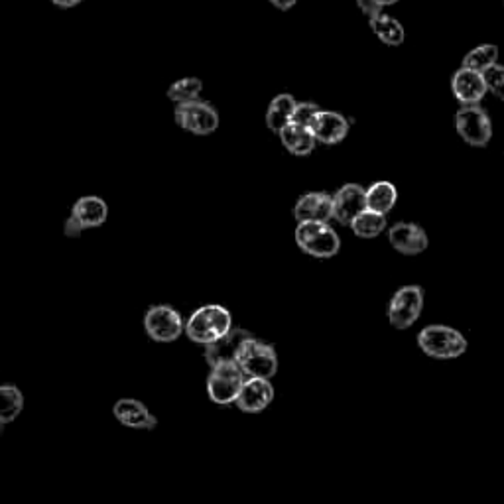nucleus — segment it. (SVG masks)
<instances>
[{"instance_id":"obj_29","label":"nucleus","mask_w":504,"mask_h":504,"mask_svg":"<svg viewBox=\"0 0 504 504\" xmlns=\"http://www.w3.org/2000/svg\"><path fill=\"white\" fill-rule=\"evenodd\" d=\"M357 4H359L361 11L365 12L369 18L378 16V14L385 12V11H382V8H378V6L375 4V0H357Z\"/></svg>"},{"instance_id":"obj_33","label":"nucleus","mask_w":504,"mask_h":504,"mask_svg":"<svg viewBox=\"0 0 504 504\" xmlns=\"http://www.w3.org/2000/svg\"><path fill=\"white\" fill-rule=\"evenodd\" d=\"M398 0H375V4L378 6V8H382V11H385L386 6H390V4H396Z\"/></svg>"},{"instance_id":"obj_13","label":"nucleus","mask_w":504,"mask_h":504,"mask_svg":"<svg viewBox=\"0 0 504 504\" xmlns=\"http://www.w3.org/2000/svg\"><path fill=\"white\" fill-rule=\"evenodd\" d=\"M274 400V386L264 378H247L237 398V408L245 414H260Z\"/></svg>"},{"instance_id":"obj_7","label":"nucleus","mask_w":504,"mask_h":504,"mask_svg":"<svg viewBox=\"0 0 504 504\" xmlns=\"http://www.w3.org/2000/svg\"><path fill=\"white\" fill-rule=\"evenodd\" d=\"M457 133L467 144L483 148L492 138V123L487 110L479 105H463L455 117Z\"/></svg>"},{"instance_id":"obj_28","label":"nucleus","mask_w":504,"mask_h":504,"mask_svg":"<svg viewBox=\"0 0 504 504\" xmlns=\"http://www.w3.org/2000/svg\"><path fill=\"white\" fill-rule=\"evenodd\" d=\"M320 110L321 109L317 107L315 102H297L296 109H294V115H292V125L310 128L312 120L315 118L317 113H320Z\"/></svg>"},{"instance_id":"obj_11","label":"nucleus","mask_w":504,"mask_h":504,"mask_svg":"<svg viewBox=\"0 0 504 504\" xmlns=\"http://www.w3.org/2000/svg\"><path fill=\"white\" fill-rule=\"evenodd\" d=\"M367 190L359 183H347L333 195V219L341 225H351L353 219L367 211Z\"/></svg>"},{"instance_id":"obj_22","label":"nucleus","mask_w":504,"mask_h":504,"mask_svg":"<svg viewBox=\"0 0 504 504\" xmlns=\"http://www.w3.org/2000/svg\"><path fill=\"white\" fill-rule=\"evenodd\" d=\"M369 24H370V30L375 32V36L382 44L400 45L404 42V36H406L404 28L396 20V18L382 12L378 16L369 18Z\"/></svg>"},{"instance_id":"obj_21","label":"nucleus","mask_w":504,"mask_h":504,"mask_svg":"<svg viewBox=\"0 0 504 504\" xmlns=\"http://www.w3.org/2000/svg\"><path fill=\"white\" fill-rule=\"evenodd\" d=\"M365 199H367V211L386 215L394 209L398 191L390 182H377L367 190Z\"/></svg>"},{"instance_id":"obj_9","label":"nucleus","mask_w":504,"mask_h":504,"mask_svg":"<svg viewBox=\"0 0 504 504\" xmlns=\"http://www.w3.org/2000/svg\"><path fill=\"white\" fill-rule=\"evenodd\" d=\"M245 380L247 377L242 375V370L235 362H232V365L213 367L207 378V394L215 404H235Z\"/></svg>"},{"instance_id":"obj_2","label":"nucleus","mask_w":504,"mask_h":504,"mask_svg":"<svg viewBox=\"0 0 504 504\" xmlns=\"http://www.w3.org/2000/svg\"><path fill=\"white\" fill-rule=\"evenodd\" d=\"M418 347L427 357L450 361L465 354L467 339L459 331L447 328V325H427L418 335Z\"/></svg>"},{"instance_id":"obj_12","label":"nucleus","mask_w":504,"mask_h":504,"mask_svg":"<svg viewBox=\"0 0 504 504\" xmlns=\"http://www.w3.org/2000/svg\"><path fill=\"white\" fill-rule=\"evenodd\" d=\"M297 223H329L333 219V195L312 191L302 195L294 207Z\"/></svg>"},{"instance_id":"obj_16","label":"nucleus","mask_w":504,"mask_h":504,"mask_svg":"<svg viewBox=\"0 0 504 504\" xmlns=\"http://www.w3.org/2000/svg\"><path fill=\"white\" fill-rule=\"evenodd\" d=\"M388 240L402 255L414 256L427 248V235L426 231L416 225V223H396L388 231Z\"/></svg>"},{"instance_id":"obj_6","label":"nucleus","mask_w":504,"mask_h":504,"mask_svg":"<svg viewBox=\"0 0 504 504\" xmlns=\"http://www.w3.org/2000/svg\"><path fill=\"white\" fill-rule=\"evenodd\" d=\"M424 310V290L419 286H404L392 296L388 321L394 329H408L419 320Z\"/></svg>"},{"instance_id":"obj_27","label":"nucleus","mask_w":504,"mask_h":504,"mask_svg":"<svg viewBox=\"0 0 504 504\" xmlns=\"http://www.w3.org/2000/svg\"><path fill=\"white\" fill-rule=\"evenodd\" d=\"M484 83H487V91H491L494 97L504 101V65H492L491 69L483 73Z\"/></svg>"},{"instance_id":"obj_5","label":"nucleus","mask_w":504,"mask_h":504,"mask_svg":"<svg viewBox=\"0 0 504 504\" xmlns=\"http://www.w3.org/2000/svg\"><path fill=\"white\" fill-rule=\"evenodd\" d=\"M174 117L177 126L188 130V133L195 136H207L219 128L217 109L201 99L183 102V105H175Z\"/></svg>"},{"instance_id":"obj_20","label":"nucleus","mask_w":504,"mask_h":504,"mask_svg":"<svg viewBox=\"0 0 504 504\" xmlns=\"http://www.w3.org/2000/svg\"><path fill=\"white\" fill-rule=\"evenodd\" d=\"M280 140H282L286 150L294 156H307L312 154L315 148V138L312 134V130L292 123L280 133Z\"/></svg>"},{"instance_id":"obj_17","label":"nucleus","mask_w":504,"mask_h":504,"mask_svg":"<svg viewBox=\"0 0 504 504\" xmlns=\"http://www.w3.org/2000/svg\"><path fill=\"white\" fill-rule=\"evenodd\" d=\"M69 217L77 221L83 231L97 229L109 217V205L99 195H83V198L73 203Z\"/></svg>"},{"instance_id":"obj_31","label":"nucleus","mask_w":504,"mask_h":504,"mask_svg":"<svg viewBox=\"0 0 504 504\" xmlns=\"http://www.w3.org/2000/svg\"><path fill=\"white\" fill-rule=\"evenodd\" d=\"M83 0H52V4L53 6H58V8H73V6H77V4H81Z\"/></svg>"},{"instance_id":"obj_26","label":"nucleus","mask_w":504,"mask_h":504,"mask_svg":"<svg viewBox=\"0 0 504 504\" xmlns=\"http://www.w3.org/2000/svg\"><path fill=\"white\" fill-rule=\"evenodd\" d=\"M203 91V81L198 77H183L177 79L175 83H172L167 87V99L175 105H183V102H191L198 101Z\"/></svg>"},{"instance_id":"obj_14","label":"nucleus","mask_w":504,"mask_h":504,"mask_svg":"<svg viewBox=\"0 0 504 504\" xmlns=\"http://www.w3.org/2000/svg\"><path fill=\"white\" fill-rule=\"evenodd\" d=\"M315 142L339 144L349 134V120L333 110H320L310 125Z\"/></svg>"},{"instance_id":"obj_1","label":"nucleus","mask_w":504,"mask_h":504,"mask_svg":"<svg viewBox=\"0 0 504 504\" xmlns=\"http://www.w3.org/2000/svg\"><path fill=\"white\" fill-rule=\"evenodd\" d=\"M232 329V315L219 304H209L203 305L199 310H195L190 320L185 321L183 333L193 343H199L203 347L221 339L223 335H227Z\"/></svg>"},{"instance_id":"obj_15","label":"nucleus","mask_w":504,"mask_h":504,"mask_svg":"<svg viewBox=\"0 0 504 504\" xmlns=\"http://www.w3.org/2000/svg\"><path fill=\"white\" fill-rule=\"evenodd\" d=\"M451 89L455 99L461 105H477L481 99L487 95V83H484L483 73L471 69H457L451 79Z\"/></svg>"},{"instance_id":"obj_10","label":"nucleus","mask_w":504,"mask_h":504,"mask_svg":"<svg viewBox=\"0 0 504 504\" xmlns=\"http://www.w3.org/2000/svg\"><path fill=\"white\" fill-rule=\"evenodd\" d=\"M252 339V335L247 329H231L227 335H223L221 339L207 345L205 347V361L209 362V367H221V365H237V357L240 349L245 347V343Z\"/></svg>"},{"instance_id":"obj_4","label":"nucleus","mask_w":504,"mask_h":504,"mask_svg":"<svg viewBox=\"0 0 504 504\" xmlns=\"http://www.w3.org/2000/svg\"><path fill=\"white\" fill-rule=\"evenodd\" d=\"M296 242L305 255L315 258H331L341 248L339 235L329 223H297Z\"/></svg>"},{"instance_id":"obj_25","label":"nucleus","mask_w":504,"mask_h":504,"mask_svg":"<svg viewBox=\"0 0 504 504\" xmlns=\"http://www.w3.org/2000/svg\"><path fill=\"white\" fill-rule=\"evenodd\" d=\"M499 60V48L492 44H483L479 48L471 50L469 53L463 58V68L477 71V73H484L487 69H491L492 65H497Z\"/></svg>"},{"instance_id":"obj_30","label":"nucleus","mask_w":504,"mask_h":504,"mask_svg":"<svg viewBox=\"0 0 504 504\" xmlns=\"http://www.w3.org/2000/svg\"><path fill=\"white\" fill-rule=\"evenodd\" d=\"M63 232H65V237H69V239H77V237H81L83 229L79 227V223H77V221H73L71 217H68V221H65V225H63Z\"/></svg>"},{"instance_id":"obj_3","label":"nucleus","mask_w":504,"mask_h":504,"mask_svg":"<svg viewBox=\"0 0 504 504\" xmlns=\"http://www.w3.org/2000/svg\"><path fill=\"white\" fill-rule=\"evenodd\" d=\"M237 367L247 378L270 380L278 372V354L272 345L260 339H248L237 357Z\"/></svg>"},{"instance_id":"obj_32","label":"nucleus","mask_w":504,"mask_h":504,"mask_svg":"<svg viewBox=\"0 0 504 504\" xmlns=\"http://www.w3.org/2000/svg\"><path fill=\"white\" fill-rule=\"evenodd\" d=\"M276 8H280V11H290V8L297 3V0H270Z\"/></svg>"},{"instance_id":"obj_19","label":"nucleus","mask_w":504,"mask_h":504,"mask_svg":"<svg viewBox=\"0 0 504 504\" xmlns=\"http://www.w3.org/2000/svg\"><path fill=\"white\" fill-rule=\"evenodd\" d=\"M296 99L292 95H278L272 99L268 107V113H266V126L272 130V133L280 134L282 130L292 123V115H294V109H296Z\"/></svg>"},{"instance_id":"obj_24","label":"nucleus","mask_w":504,"mask_h":504,"mask_svg":"<svg viewBox=\"0 0 504 504\" xmlns=\"http://www.w3.org/2000/svg\"><path fill=\"white\" fill-rule=\"evenodd\" d=\"M24 408V396L20 388L16 386H0V426L11 424L20 416Z\"/></svg>"},{"instance_id":"obj_23","label":"nucleus","mask_w":504,"mask_h":504,"mask_svg":"<svg viewBox=\"0 0 504 504\" xmlns=\"http://www.w3.org/2000/svg\"><path fill=\"white\" fill-rule=\"evenodd\" d=\"M349 227L353 229L354 235L361 239H375L386 231V215L362 211L353 219Z\"/></svg>"},{"instance_id":"obj_18","label":"nucleus","mask_w":504,"mask_h":504,"mask_svg":"<svg viewBox=\"0 0 504 504\" xmlns=\"http://www.w3.org/2000/svg\"><path fill=\"white\" fill-rule=\"evenodd\" d=\"M115 418L120 424L133 429H154L158 426V419L150 414L142 402L133 398H123L118 400L113 408Z\"/></svg>"},{"instance_id":"obj_8","label":"nucleus","mask_w":504,"mask_h":504,"mask_svg":"<svg viewBox=\"0 0 504 504\" xmlns=\"http://www.w3.org/2000/svg\"><path fill=\"white\" fill-rule=\"evenodd\" d=\"M144 329L148 337L158 343H172L180 339L185 329V321L172 305H152L144 315Z\"/></svg>"}]
</instances>
